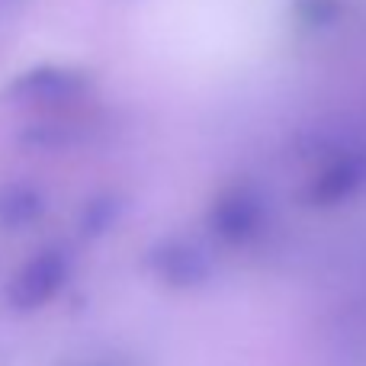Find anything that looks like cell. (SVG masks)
I'll return each instance as SVG.
<instances>
[{
	"instance_id": "6da1fadb",
	"label": "cell",
	"mask_w": 366,
	"mask_h": 366,
	"mask_svg": "<svg viewBox=\"0 0 366 366\" xmlns=\"http://www.w3.org/2000/svg\"><path fill=\"white\" fill-rule=\"evenodd\" d=\"M267 219L264 199L247 183H232L225 187L209 206V232L219 244L244 247L260 234Z\"/></svg>"
},
{
	"instance_id": "7a4b0ae2",
	"label": "cell",
	"mask_w": 366,
	"mask_h": 366,
	"mask_svg": "<svg viewBox=\"0 0 366 366\" xmlns=\"http://www.w3.org/2000/svg\"><path fill=\"white\" fill-rule=\"evenodd\" d=\"M71 260L61 247H45L32 260H26L19 267V273L6 286V302L16 312H36L45 302L61 292V286L68 283Z\"/></svg>"
},
{
	"instance_id": "3957f363",
	"label": "cell",
	"mask_w": 366,
	"mask_h": 366,
	"mask_svg": "<svg viewBox=\"0 0 366 366\" xmlns=\"http://www.w3.org/2000/svg\"><path fill=\"white\" fill-rule=\"evenodd\" d=\"M145 267L171 290H199L212 277L209 254L189 238H164L145 254Z\"/></svg>"
},
{
	"instance_id": "277c9868",
	"label": "cell",
	"mask_w": 366,
	"mask_h": 366,
	"mask_svg": "<svg viewBox=\"0 0 366 366\" xmlns=\"http://www.w3.org/2000/svg\"><path fill=\"white\" fill-rule=\"evenodd\" d=\"M90 77L77 68H58V64H36V68L16 74L4 90V100L10 103H36V107H51V103H68L87 94Z\"/></svg>"
},
{
	"instance_id": "5b68a950",
	"label": "cell",
	"mask_w": 366,
	"mask_h": 366,
	"mask_svg": "<svg viewBox=\"0 0 366 366\" xmlns=\"http://www.w3.org/2000/svg\"><path fill=\"white\" fill-rule=\"evenodd\" d=\"M363 177V167L360 161L354 158H337L331 164H325L322 171L315 174V180L309 183L305 189V199L315 202V206H328V202L344 199L347 193H354L357 183Z\"/></svg>"
},
{
	"instance_id": "8992f818",
	"label": "cell",
	"mask_w": 366,
	"mask_h": 366,
	"mask_svg": "<svg viewBox=\"0 0 366 366\" xmlns=\"http://www.w3.org/2000/svg\"><path fill=\"white\" fill-rule=\"evenodd\" d=\"M42 209H45V196L39 187L10 183V187L0 189V228H6V232L29 228L42 215Z\"/></svg>"
},
{
	"instance_id": "52a82bcc",
	"label": "cell",
	"mask_w": 366,
	"mask_h": 366,
	"mask_svg": "<svg viewBox=\"0 0 366 366\" xmlns=\"http://www.w3.org/2000/svg\"><path fill=\"white\" fill-rule=\"evenodd\" d=\"M119 196L113 193H100L94 196V199L84 206L81 219H77V232H81V238L94 241V238H103V234L109 232V228L116 225V219H119Z\"/></svg>"
},
{
	"instance_id": "ba28073f",
	"label": "cell",
	"mask_w": 366,
	"mask_h": 366,
	"mask_svg": "<svg viewBox=\"0 0 366 366\" xmlns=\"http://www.w3.org/2000/svg\"><path fill=\"white\" fill-rule=\"evenodd\" d=\"M94 366H116V363H94Z\"/></svg>"
}]
</instances>
